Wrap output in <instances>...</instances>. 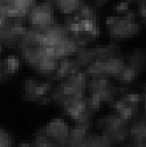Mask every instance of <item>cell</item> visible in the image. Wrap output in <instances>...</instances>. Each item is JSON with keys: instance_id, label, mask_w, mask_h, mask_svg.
<instances>
[{"instance_id": "cell-3", "label": "cell", "mask_w": 146, "mask_h": 147, "mask_svg": "<svg viewBox=\"0 0 146 147\" xmlns=\"http://www.w3.org/2000/svg\"><path fill=\"white\" fill-rule=\"evenodd\" d=\"M126 100H129V104L133 105V106H136L138 103V101H139V96H138V94H135V93H133V94L128 95Z\"/></svg>"}, {"instance_id": "cell-4", "label": "cell", "mask_w": 146, "mask_h": 147, "mask_svg": "<svg viewBox=\"0 0 146 147\" xmlns=\"http://www.w3.org/2000/svg\"><path fill=\"white\" fill-rule=\"evenodd\" d=\"M126 108V103L124 101H118L116 104V110L119 114H121L122 110Z\"/></svg>"}, {"instance_id": "cell-1", "label": "cell", "mask_w": 146, "mask_h": 147, "mask_svg": "<svg viewBox=\"0 0 146 147\" xmlns=\"http://www.w3.org/2000/svg\"><path fill=\"white\" fill-rule=\"evenodd\" d=\"M134 76H135V71L131 70V69H126V70L122 71V79L125 80L126 82L131 81L132 78H133Z\"/></svg>"}, {"instance_id": "cell-5", "label": "cell", "mask_w": 146, "mask_h": 147, "mask_svg": "<svg viewBox=\"0 0 146 147\" xmlns=\"http://www.w3.org/2000/svg\"><path fill=\"white\" fill-rule=\"evenodd\" d=\"M127 8H128V4L127 3H121V5H119L117 6V12L122 13L127 10Z\"/></svg>"}, {"instance_id": "cell-2", "label": "cell", "mask_w": 146, "mask_h": 147, "mask_svg": "<svg viewBox=\"0 0 146 147\" xmlns=\"http://www.w3.org/2000/svg\"><path fill=\"white\" fill-rule=\"evenodd\" d=\"M132 116V109L130 107H126V108L122 110V112L121 113V117L123 120H128L130 119Z\"/></svg>"}]
</instances>
